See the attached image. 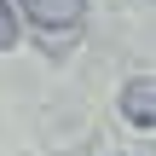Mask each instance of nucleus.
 Segmentation results:
<instances>
[{"label": "nucleus", "instance_id": "2", "mask_svg": "<svg viewBox=\"0 0 156 156\" xmlns=\"http://www.w3.org/2000/svg\"><path fill=\"white\" fill-rule=\"evenodd\" d=\"M122 110L139 122V127H151V116H156V87L139 75V81H127V93H122Z\"/></svg>", "mask_w": 156, "mask_h": 156}, {"label": "nucleus", "instance_id": "3", "mask_svg": "<svg viewBox=\"0 0 156 156\" xmlns=\"http://www.w3.org/2000/svg\"><path fill=\"white\" fill-rule=\"evenodd\" d=\"M17 46V12H12V0H0V52H12Z\"/></svg>", "mask_w": 156, "mask_h": 156}, {"label": "nucleus", "instance_id": "1", "mask_svg": "<svg viewBox=\"0 0 156 156\" xmlns=\"http://www.w3.org/2000/svg\"><path fill=\"white\" fill-rule=\"evenodd\" d=\"M17 12H23L35 29H46V35H64V29H75V23H81L87 0H17Z\"/></svg>", "mask_w": 156, "mask_h": 156}]
</instances>
